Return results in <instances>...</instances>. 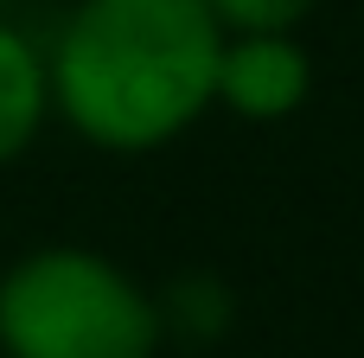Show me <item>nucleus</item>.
<instances>
[{
  "instance_id": "obj_1",
  "label": "nucleus",
  "mask_w": 364,
  "mask_h": 358,
  "mask_svg": "<svg viewBox=\"0 0 364 358\" xmlns=\"http://www.w3.org/2000/svg\"><path fill=\"white\" fill-rule=\"evenodd\" d=\"M218 45L205 0H77L45 45L51 115L102 154H154L211 115Z\"/></svg>"
},
{
  "instance_id": "obj_2",
  "label": "nucleus",
  "mask_w": 364,
  "mask_h": 358,
  "mask_svg": "<svg viewBox=\"0 0 364 358\" xmlns=\"http://www.w3.org/2000/svg\"><path fill=\"white\" fill-rule=\"evenodd\" d=\"M160 346L154 288L90 243H38L0 269V358H160Z\"/></svg>"
},
{
  "instance_id": "obj_3",
  "label": "nucleus",
  "mask_w": 364,
  "mask_h": 358,
  "mask_svg": "<svg viewBox=\"0 0 364 358\" xmlns=\"http://www.w3.org/2000/svg\"><path fill=\"white\" fill-rule=\"evenodd\" d=\"M307 96H314V58H307L301 32H224L211 109L275 128V122L301 115Z\"/></svg>"
},
{
  "instance_id": "obj_4",
  "label": "nucleus",
  "mask_w": 364,
  "mask_h": 358,
  "mask_svg": "<svg viewBox=\"0 0 364 358\" xmlns=\"http://www.w3.org/2000/svg\"><path fill=\"white\" fill-rule=\"evenodd\" d=\"M51 122V70H45V45L32 32H19L0 13V167L26 160L32 141Z\"/></svg>"
},
{
  "instance_id": "obj_5",
  "label": "nucleus",
  "mask_w": 364,
  "mask_h": 358,
  "mask_svg": "<svg viewBox=\"0 0 364 358\" xmlns=\"http://www.w3.org/2000/svg\"><path fill=\"white\" fill-rule=\"evenodd\" d=\"M154 301H160V327H166V339H192V346H205V339H218V333L230 327V288L211 282V275H186V282H173V288L154 295Z\"/></svg>"
},
{
  "instance_id": "obj_6",
  "label": "nucleus",
  "mask_w": 364,
  "mask_h": 358,
  "mask_svg": "<svg viewBox=\"0 0 364 358\" xmlns=\"http://www.w3.org/2000/svg\"><path fill=\"white\" fill-rule=\"evenodd\" d=\"M320 0H205V13L224 32H301V19Z\"/></svg>"
},
{
  "instance_id": "obj_7",
  "label": "nucleus",
  "mask_w": 364,
  "mask_h": 358,
  "mask_svg": "<svg viewBox=\"0 0 364 358\" xmlns=\"http://www.w3.org/2000/svg\"><path fill=\"white\" fill-rule=\"evenodd\" d=\"M6 6H13V0H0V13H6Z\"/></svg>"
}]
</instances>
